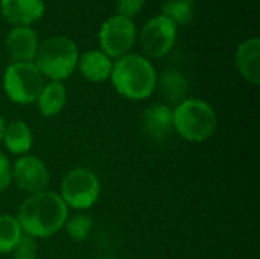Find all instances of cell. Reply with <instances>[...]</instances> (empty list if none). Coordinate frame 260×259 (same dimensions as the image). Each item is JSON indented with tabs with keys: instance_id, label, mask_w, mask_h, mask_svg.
<instances>
[{
	"instance_id": "4fadbf2b",
	"label": "cell",
	"mask_w": 260,
	"mask_h": 259,
	"mask_svg": "<svg viewBox=\"0 0 260 259\" xmlns=\"http://www.w3.org/2000/svg\"><path fill=\"white\" fill-rule=\"evenodd\" d=\"M236 66L239 73L257 85L260 82V40L257 37L245 40L236 50Z\"/></svg>"
},
{
	"instance_id": "7c38bea8",
	"label": "cell",
	"mask_w": 260,
	"mask_h": 259,
	"mask_svg": "<svg viewBox=\"0 0 260 259\" xmlns=\"http://www.w3.org/2000/svg\"><path fill=\"white\" fill-rule=\"evenodd\" d=\"M38 46V37L29 26L14 27L6 37V49L15 63H32Z\"/></svg>"
},
{
	"instance_id": "6da1fadb",
	"label": "cell",
	"mask_w": 260,
	"mask_h": 259,
	"mask_svg": "<svg viewBox=\"0 0 260 259\" xmlns=\"http://www.w3.org/2000/svg\"><path fill=\"white\" fill-rule=\"evenodd\" d=\"M69 218V208L56 192L41 191L27 197L18 209V223L24 235L49 238L61 231Z\"/></svg>"
},
{
	"instance_id": "cb8c5ba5",
	"label": "cell",
	"mask_w": 260,
	"mask_h": 259,
	"mask_svg": "<svg viewBox=\"0 0 260 259\" xmlns=\"http://www.w3.org/2000/svg\"><path fill=\"white\" fill-rule=\"evenodd\" d=\"M5 128H6V122H5L3 116L0 114V142H3V136H5Z\"/></svg>"
},
{
	"instance_id": "277c9868",
	"label": "cell",
	"mask_w": 260,
	"mask_h": 259,
	"mask_svg": "<svg viewBox=\"0 0 260 259\" xmlns=\"http://www.w3.org/2000/svg\"><path fill=\"white\" fill-rule=\"evenodd\" d=\"M79 52L73 40L58 35L44 40L37 50L35 66L43 76L52 81L69 78L78 66Z\"/></svg>"
},
{
	"instance_id": "ba28073f",
	"label": "cell",
	"mask_w": 260,
	"mask_h": 259,
	"mask_svg": "<svg viewBox=\"0 0 260 259\" xmlns=\"http://www.w3.org/2000/svg\"><path fill=\"white\" fill-rule=\"evenodd\" d=\"M177 40V24L168 17L157 15L149 20L140 34V44L151 58H161L171 52Z\"/></svg>"
},
{
	"instance_id": "ac0fdd59",
	"label": "cell",
	"mask_w": 260,
	"mask_h": 259,
	"mask_svg": "<svg viewBox=\"0 0 260 259\" xmlns=\"http://www.w3.org/2000/svg\"><path fill=\"white\" fill-rule=\"evenodd\" d=\"M21 235L23 231L15 217L0 215V253H11Z\"/></svg>"
},
{
	"instance_id": "44dd1931",
	"label": "cell",
	"mask_w": 260,
	"mask_h": 259,
	"mask_svg": "<svg viewBox=\"0 0 260 259\" xmlns=\"http://www.w3.org/2000/svg\"><path fill=\"white\" fill-rule=\"evenodd\" d=\"M37 258V243L29 235H21L15 247L11 250V259H35Z\"/></svg>"
},
{
	"instance_id": "5bb4252c",
	"label": "cell",
	"mask_w": 260,
	"mask_h": 259,
	"mask_svg": "<svg viewBox=\"0 0 260 259\" xmlns=\"http://www.w3.org/2000/svg\"><path fill=\"white\" fill-rule=\"evenodd\" d=\"M81 75L91 82H102L111 76L113 61L102 50H88L78 60Z\"/></svg>"
},
{
	"instance_id": "9a60e30c",
	"label": "cell",
	"mask_w": 260,
	"mask_h": 259,
	"mask_svg": "<svg viewBox=\"0 0 260 259\" xmlns=\"http://www.w3.org/2000/svg\"><path fill=\"white\" fill-rule=\"evenodd\" d=\"M155 89L166 105H178L186 99L187 95V79L183 73L177 70H166L157 76Z\"/></svg>"
},
{
	"instance_id": "ffe728a7",
	"label": "cell",
	"mask_w": 260,
	"mask_h": 259,
	"mask_svg": "<svg viewBox=\"0 0 260 259\" xmlns=\"http://www.w3.org/2000/svg\"><path fill=\"white\" fill-rule=\"evenodd\" d=\"M64 226H66L67 235L70 237L72 241L82 243L88 238V235L91 232L93 220H91V217H88L85 214H78V215H73L72 218H67Z\"/></svg>"
},
{
	"instance_id": "3957f363",
	"label": "cell",
	"mask_w": 260,
	"mask_h": 259,
	"mask_svg": "<svg viewBox=\"0 0 260 259\" xmlns=\"http://www.w3.org/2000/svg\"><path fill=\"white\" fill-rule=\"evenodd\" d=\"M174 130L189 142H204L210 139L218 125V118L210 104L201 99H184L175 108Z\"/></svg>"
},
{
	"instance_id": "30bf717a",
	"label": "cell",
	"mask_w": 260,
	"mask_h": 259,
	"mask_svg": "<svg viewBox=\"0 0 260 259\" xmlns=\"http://www.w3.org/2000/svg\"><path fill=\"white\" fill-rule=\"evenodd\" d=\"M143 130L154 142H165L174 130V113L166 104L149 105L142 116Z\"/></svg>"
},
{
	"instance_id": "7a4b0ae2",
	"label": "cell",
	"mask_w": 260,
	"mask_h": 259,
	"mask_svg": "<svg viewBox=\"0 0 260 259\" xmlns=\"http://www.w3.org/2000/svg\"><path fill=\"white\" fill-rule=\"evenodd\" d=\"M110 78L116 92L131 101L149 98L157 82L154 66L140 55H123L117 58Z\"/></svg>"
},
{
	"instance_id": "5b68a950",
	"label": "cell",
	"mask_w": 260,
	"mask_h": 259,
	"mask_svg": "<svg viewBox=\"0 0 260 259\" xmlns=\"http://www.w3.org/2000/svg\"><path fill=\"white\" fill-rule=\"evenodd\" d=\"M44 87V78L34 63H14L3 75L6 96L20 105L37 102Z\"/></svg>"
},
{
	"instance_id": "9c48e42d",
	"label": "cell",
	"mask_w": 260,
	"mask_h": 259,
	"mask_svg": "<svg viewBox=\"0 0 260 259\" xmlns=\"http://www.w3.org/2000/svg\"><path fill=\"white\" fill-rule=\"evenodd\" d=\"M49 179L47 166L37 156H21L12 165V180L21 191L30 195L44 191Z\"/></svg>"
},
{
	"instance_id": "8fae6325",
	"label": "cell",
	"mask_w": 260,
	"mask_h": 259,
	"mask_svg": "<svg viewBox=\"0 0 260 259\" xmlns=\"http://www.w3.org/2000/svg\"><path fill=\"white\" fill-rule=\"evenodd\" d=\"M0 11L3 17L14 24V27H23L35 23L44 14L43 0H2Z\"/></svg>"
},
{
	"instance_id": "603a6c76",
	"label": "cell",
	"mask_w": 260,
	"mask_h": 259,
	"mask_svg": "<svg viewBox=\"0 0 260 259\" xmlns=\"http://www.w3.org/2000/svg\"><path fill=\"white\" fill-rule=\"evenodd\" d=\"M12 182V165L9 163L8 157L0 153V192L8 189Z\"/></svg>"
},
{
	"instance_id": "e0dca14e",
	"label": "cell",
	"mask_w": 260,
	"mask_h": 259,
	"mask_svg": "<svg viewBox=\"0 0 260 259\" xmlns=\"http://www.w3.org/2000/svg\"><path fill=\"white\" fill-rule=\"evenodd\" d=\"M32 130L24 121H12L5 128L3 142L9 153L17 156H26L32 147Z\"/></svg>"
},
{
	"instance_id": "d6986e66",
	"label": "cell",
	"mask_w": 260,
	"mask_h": 259,
	"mask_svg": "<svg viewBox=\"0 0 260 259\" xmlns=\"http://www.w3.org/2000/svg\"><path fill=\"white\" fill-rule=\"evenodd\" d=\"M163 15L172 20L175 24L189 23L193 17L192 0H168L163 6Z\"/></svg>"
},
{
	"instance_id": "52a82bcc",
	"label": "cell",
	"mask_w": 260,
	"mask_h": 259,
	"mask_svg": "<svg viewBox=\"0 0 260 259\" xmlns=\"http://www.w3.org/2000/svg\"><path fill=\"white\" fill-rule=\"evenodd\" d=\"M136 41V26L133 20L114 15L110 17L99 31V44L110 58H120L133 47Z\"/></svg>"
},
{
	"instance_id": "8992f818",
	"label": "cell",
	"mask_w": 260,
	"mask_h": 259,
	"mask_svg": "<svg viewBox=\"0 0 260 259\" xmlns=\"http://www.w3.org/2000/svg\"><path fill=\"white\" fill-rule=\"evenodd\" d=\"M101 194V185L96 174L87 168H75L66 174L61 183L59 197L67 208L88 209L91 208Z\"/></svg>"
},
{
	"instance_id": "2e32d148",
	"label": "cell",
	"mask_w": 260,
	"mask_h": 259,
	"mask_svg": "<svg viewBox=\"0 0 260 259\" xmlns=\"http://www.w3.org/2000/svg\"><path fill=\"white\" fill-rule=\"evenodd\" d=\"M66 99H67V90L64 84L61 81H52L43 87L37 99V104L43 116L52 118L61 113V110L66 105Z\"/></svg>"
},
{
	"instance_id": "7402d4cb",
	"label": "cell",
	"mask_w": 260,
	"mask_h": 259,
	"mask_svg": "<svg viewBox=\"0 0 260 259\" xmlns=\"http://www.w3.org/2000/svg\"><path fill=\"white\" fill-rule=\"evenodd\" d=\"M145 0H116V6H117V15L125 17V18H133L134 15H137L140 12V9L143 8Z\"/></svg>"
}]
</instances>
